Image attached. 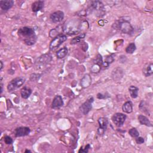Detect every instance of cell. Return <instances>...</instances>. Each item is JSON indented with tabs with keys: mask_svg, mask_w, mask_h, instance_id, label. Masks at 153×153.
<instances>
[{
	"mask_svg": "<svg viewBox=\"0 0 153 153\" xmlns=\"http://www.w3.org/2000/svg\"><path fill=\"white\" fill-rule=\"evenodd\" d=\"M18 35L28 46L34 45L37 40L34 29L29 27L21 28L18 31Z\"/></svg>",
	"mask_w": 153,
	"mask_h": 153,
	"instance_id": "cell-1",
	"label": "cell"
},
{
	"mask_svg": "<svg viewBox=\"0 0 153 153\" xmlns=\"http://www.w3.org/2000/svg\"><path fill=\"white\" fill-rule=\"evenodd\" d=\"M116 26L122 32L126 34H132L134 32L133 28L126 19H120L117 22Z\"/></svg>",
	"mask_w": 153,
	"mask_h": 153,
	"instance_id": "cell-2",
	"label": "cell"
},
{
	"mask_svg": "<svg viewBox=\"0 0 153 153\" xmlns=\"http://www.w3.org/2000/svg\"><path fill=\"white\" fill-rule=\"evenodd\" d=\"M67 39V36L64 34H60L54 37L50 44V50L54 51L58 48Z\"/></svg>",
	"mask_w": 153,
	"mask_h": 153,
	"instance_id": "cell-3",
	"label": "cell"
},
{
	"mask_svg": "<svg viewBox=\"0 0 153 153\" xmlns=\"http://www.w3.org/2000/svg\"><path fill=\"white\" fill-rule=\"evenodd\" d=\"M25 82V79L22 76L13 79L7 85V90L9 92H13L18 88L21 87Z\"/></svg>",
	"mask_w": 153,
	"mask_h": 153,
	"instance_id": "cell-4",
	"label": "cell"
},
{
	"mask_svg": "<svg viewBox=\"0 0 153 153\" xmlns=\"http://www.w3.org/2000/svg\"><path fill=\"white\" fill-rule=\"evenodd\" d=\"M52 60V57L50 54L47 53L40 56L35 61V65L38 68L44 67L48 64H49Z\"/></svg>",
	"mask_w": 153,
	"mask_h": 153,
	"instance_id": "cell-5",
	"label": "cell"
},
{
	"mask_svg": "<svg viewBox=\"0 0 153 153\" xmlns=\"http://www.w3.org/2000/svg\"><path fill=\"white\" fill-rule=\"evenodd\" d=\"M126 119V116L122 113H116L112 117V121L117 127H121L123 125Z\"/></svg>",
	"mask_w": 153,
	"mask_h": 153,
	"instance_id": "cell-6",
	"label": "cell"
},
{
	"mask_svg": "<svg viewBox=\"0 0 153 153\" xmlns=\"http://www.w3.org/2000/svg\"><path fill=\"white\" fill-rule=\"evenodd\" d=\"M93 101H94L93 98H90L80 107V110L84 115H87L92 109V104Z\"/></svg>",
	"mask_w": 153,
	"mask_h": 153,
	"instance_id": "cell-7",
	"label": "cell"
},
{
	"mask_svg": "<svg viewBox=\"0 0 153 153\" xmlns=\"http://www.w3.org/2000/svg\"><path fill=\"white\" fill-rule=\"evenodd\" d=\"M51 22L54 24H57L62 22L64 19V13L63 11L58 10L51 13L50 16Z\"/></svg>",
	"mask_w": 153,
	"mask_h": 153,
	"instance_id": "cell-8",
	"label": "cell"
},
{
	"mask_svg": "<svg viewBox=\"0 0 153 153\" xmlns=\"http://www.w3.org/2000/svg\"><path fill=\"white\" fill-rule=\"evenodd\" d=\"M31 130L28 127H20L16 129L14 134L16 137H23L28 135Z\"/></svg>",
	"mask_w": 153,
	"mask_h": 153,
	"instance_id": "cell-9",
	"label": "cell"
},
{
	"mask_svg": "<svg viewBox=\"0 0 153 153\" xmlns=\"http://www.w3.org/2000/svg\"><path fill=\"white\" fill-rule=\"evenodd\" d=\"M102 64H103V62H102V56L101 55L98 54V56L97 57V59H96L94 65L92 67V69H91L92 72H93V73L99 72L101 69Z\"/></svg>",
	"mask_w": 153,
	"mask_h": 153,
	"instance_id": "cell-10",
	"label": "cell"
},
{
	"mask_svg": "<svg viewBox=\"0 0 153 153\" xmlns=\"http://www.w3.org/2000/svg\"><path fill=\"white\" fill-rule=\"evenodd\" d=\"M98 123L99 124V127L98 129V132L99 135H102L107 129V126L108 124V120L107 118L101 117L98 120Z\"/></svg>",
	"mask_w": 153,
	"mask_h": 153,
	"instance_id": "cell-11",
	"label": "cell"
},
{
	"mask_svg": "<svg viewBox=\"0 0 153 153\" xmlns=\"http://www.w3.org/2000/svg\"><path fill=\"white\" fill-rule=\"evenodd\" d=\"M64 105V101L61 96L56 95L53 99L51 104V108L53 109L59 108Z\"/></svg>",
	"mask_w": 153,
	"mask_h": 153,
	"instance_id": "cell-12",
	"label": "cell"
},
{
	"mask_svg": "<svg viewBox=\"0 0 153 153\" xmlns=\"http://www.w3.org/2000/svg\"><path fill=\"white\" fill-rule=\"evenodd\" d=\"M14 5V1L12 0L0 1V7L4 11H8Z\"/></svg>",
	"mask_w": 153,
	"mask_h": 153,
	"instance_id": "cell-13",
	"label": "cell"
},
{
	"mask_svg": "<svg viewBox=\"0 0 153 153\" xmlns=\"http://www.w3.org/2000/svg\"><path fill=\"white\" fill-rule=\"evenodd\" d=\"M44 2L43 1H36L32 3V10L34 13H36L38 11L42 10L44 7Z\"/></svg>",
	"mask_w": 153,
	"mask_h": 153,
	"instance_id": "cell-14",
	"label": "cell"
},
{
	"mask_svg": "<svg viewBox=\"0 0 153 153\" xmlns=\"http://www.w3.org/2000/svg\"><path fill=\"white\" fill-rule=\"evenodd\" d=\"M153 65L152 63L146 64L143 68V74L145 76H149L153 74Z\"/></svg>",
	"mask_w": 153,
	"mask_h": 153,
	"instance_id": "cell-15",
	"label": "cell"
},
{
	"mask_svg": "<svg viewBox=\"0 0 153 153\" xmlns=\"http://www.w3.org/2000/svg\"><path fill=\"white\" fill-rule=\"evenodd\" d=\"M31 93H32V90L30 88L28 87L27 86L24 87L21 91V97L24 99H28L31 96Z\"/></svg>",
	"mask_w": 153,
	"mask_h": 153,
	"instance_id": "cell-16",
	"label": "cell"
},
{
	"mask_svg": "<svg viewBox=\"0 0 153 153\" xmlns=\"http://www.w3.org/2000/svg\"><path fill=\"white\" fill-rule=\"evenodd\" d=\"M138 121L142 125H145L148 127H152V125L148 119L143 115H139L138 116Z\"/></svg>",
	"mask_w": 153,
	"mask_h": 153,
	"instance_id": "cell-17",
	"label": "cell"
},
{
	"mask_svg": "<svg viewBox=\"0 0 153 153\" xmlns=\"http://www.w3.org/2000/svg\"><path fill=\"white\" fill-rule=\"evenodd\" d=\"M129 92L130 93V97L133 98L135 99L138 98V92H139V89L135 86H131L129 88Z\"/></svg>",
	"mask_w": 153,
	"mask_h": 153,
	"instance_id": "cell-18",
	"label": "cell"
},
{
	"mask_svg": "<svg viewBox=\"0 0 153 153\" xmlns=\"http://www.w3.org/2000/svg\"><path fill=\"white\" fill-rule=\"evenodd\" d=\"M122 110L123 112L130 114L133 111V105L132 103L130 101H127L125 102L123 107H122Z\"/></svg>",
	"mask_w": 153,
	"mask_h": 153,
	"instance_id": "cell-19",
	"label": "cell"
},
{
	"mask_svg": "<svg viewBox=\"0 0 153 153\" xmlns=\"http://www.w3.org/2000/svg\"><path fill=\"white\" fill-rule=\"evenodd\" d=\"M114 54H112L110 55H108L105 58V61L103 62L102 64V66L105 67V68H108L109 65V64H111V63H112L114 61Z\"/></svg>",
	"mask_w": 153,
	"mask_h": 153,
	"instance_id": "cell-20",
	"label": "cell"
},
{
	"mask_svg": "<svg viewBox=\"0 0 153 153\" xmlns=\"http://www.w3.org/2000/svg\"><path fill=\"white\" fill-rule=\"evenodd\" d=\"M68 52V49L65 47H63L62 49H60L59 50H58L56 53V56L57 57V58L59 59H63L64 57L67 55Z\"/></svg>",
	"mask_w": 153,
	"mask_h": 153,
	"instance_id": "cell-21",
	"label": "cell"
},
{
	"mask_svg": "<svg viewBox=\"0 0 153 153\" xmlns=\"http://www.w3.org/2000/svg\"><path fill=\"white\" fill-rule=\"evenodd\" d=\"M85 36H86L85 34H80V35L76 36V37L74 38L73 39H72V40L71 41V44H77V43H80L83 39H84Z\"/></svg>",
	"mask_w": 153,
	"mask_h": 153,
	"instance_id": "cell-22",
	"label": "cell"
},
{
	"mask_svg": "<svg viewBox=\"0 0 153 153\" xmlns=\"http://www.w3.org/2000/svg\"><path fill=\"white\" fill-rule=\"evenodd\" d=\"M136 49H137V47H136L135 44L134 43H132L129 44L127 46V47H126V52L129 54H132L134 53V51L136 50Z\"/></svg>",
	"mask_w": 153,
	"mask_h": 153,
	"instance_id": "cell-23",
	"label": "cell"
},
{
	"mask_svg": "<svg viewBox=\"0 0 153 153\" xmlns=\"http://www.w3.org/2000/svg\"><path fill=\"white\" fill-rule=\"evenodd\" d=\"M129 135L133 138H137L139 136V133L138 130L135 128H132L129 131Z\"/></svg>",
	"mask_w": 153,
	"mask_h": 153,
	"instance_id": "cell-24",
	"label": "cell"
},
{
	"mask_svg": "<svg viewBox=\"0 0 153 153\" xmlns=\"http://www.w3.org/2000/svg\"><path fill=\"white\" fill-rule=\"evenodd\" d=\"M41 76V74H32L30 76V80L32 82H35L39 80Z\"/></svg>",
	"mask_w": 153,
	"mask_h": 153,
	"instance_id": "cell-25",
	"label": "cell"
},
{
	"mask_svg": "<svg viewBox=\"0 0 153 153\" xmlns=\"http://www.w3.org/2000/svg\"><path fill=\"white\" fill-rule=\"evenodd\" d=\"M90 148V145L89 144L87 145L85 148L83 149V148H81L80 150L79 151V152H82V153H87L89 152V149Z\"/></svg>",
	"mask_w": 153,
	"mask_h": 153,
	"instance_id": "cell-26",
	"label": "cell"
},
{
	"mask_svg": "<svg viewBox=\"0 0 153 153\" xmlns=\"http://www.w3.org/2000/svg\"><path fill=\"white\" fill-rule=\"evenodd\" d=\"M4 142L7 145H11L13 144V141L11 137L9 136H6L4 137Z\"/></svg>",
	"mask_w": 153,
	"mask_h": 153,
	"instance_id": "cell-27",
	"label": "cell"
},
{
	"mask_svg": "<svg viewBox=\"0 0 153 153\" xmlns=\"http://www.w3.org/2000/svg\"><path fill=\"white\" fill-rule=\"evenodd\" d=\"M136 142L138 144H144L145 141H144V139L142 137H137L136 138Z\"/></svg>",
	"mask_w": 153,
	"mask_h": 153,
	"instance_id": "cell-28",
	"label": "cell"
},
{
	"mask_svg": "<svg viewBox=\"0 0 153 153\" xmlns=\"http://www.w3.org/2000/svg\"><path fill=\"white\" fill-rule=\"evenodd\" d=\"M0 64H1V69H0V71H2V69H3V61H1L0 62Z\"/></svg>",
	"mask_w": 153,
	"mask_h": 153,
	"instance_id": "cell-29",
	"label": "cell"
},
{
	"mask_svg": "<svg viewBox=\"0 0 153 153\" xmlns=\"http://www.w3.org/2000/svg\"><path fill=\"white\" fill-rule=\"evenodd\" d=\"M3 84L1 83V94H2V93H3Z\"/></svg>",
	"mask_w": 153,
	"mask_h": 153,
	"instance_id": "cell-30",
	"label": "cell"
},
{
	"mask_svg": "<svg viewBox=\"0 0 153 153\" xmlns=\"http://www.w3.org/2000/svg\"><path fill=\"white\" fill-rule=\"evenodd\" d=\"M25 152H31V151L30 150H28V149H26L25 151Z\"/></svg>",
	"mask_w": 153,
	"mask_h": 153,
	"instance_id": "cell-31",
	"label": "cell"
}]
</instances>
